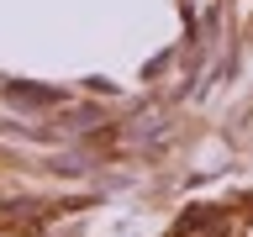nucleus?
Returning a JSON list of instances; mask_svg holds the SVG:
<instances>
[{
	"label": "nucleus",
	"instance_id": "nucleus-1",
	"mask_svg": "<svg viewBox=\"0 0 253 237\" xmlns=\"http://www.w3.org/2000/svg\"><path fill=\"white\" fill-rule=\"evenodd\" d=\"M5 95L21 100V106H47V100H53V90H27V84H5Z\"/></svg>",
	"mask_w": 253,
	"mask_h": 237
}]
</instances>
